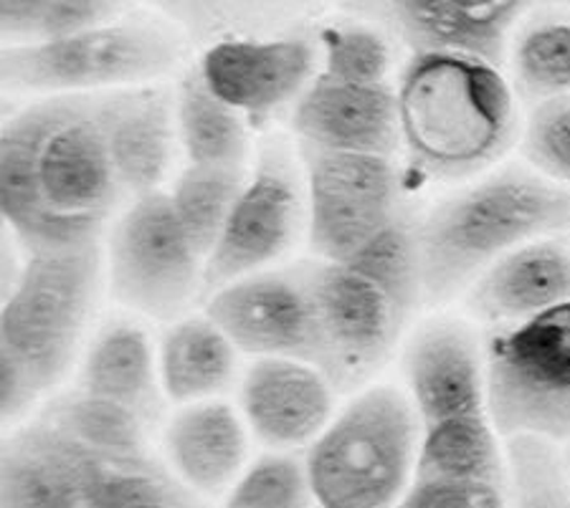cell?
I'll return each instance as SVG.
<instances>
[{
	"label": "cell",
	"mask_w": 570,
	"mask_h": 508,
	"mask_svg": "<svg viewBox=\"0 0 570 508\" xmlns=\"http://www.w3.org/2000/svg\"><path fill=\"white\" fill-rule=\"evenodd\" d=\"M320 73L347 81H391V49L365 26H335L320 36Z\"/></svg>",
	"instance_id": "cell-29"
},
{
	"label": "cell",
	"mask_w": 570,
	"mask_h": 508,
	"mask_svg": "<svg viewBox=\"0 0 570 508\" xmlns=\"http://www.w3.org/2000/svg\"><path fill=\"white\" fill-rule=\"evenodd\" d=\"M421 425L395 387H367L309 442L317 508H395L416 478Z\"/></svg>",
	"instance_id": "cell-6"
},
{
	"label": "cell",
	"mask_w": 570,
	"mask_h": 508,
	"mask_svg": "<svg viewBox=\"0 0 570 508\" xmlns=\"http://www.w3.org/2000/svg\"><path fill=\"white\" fill-rule=\"evenodd\" d=\"M570 226V192L546 175L508 168L441 200L416 223L421 286L446 301L530 240Z\"/></svg>",
	"instance_id": "cell-5"
},
{
	"label": "cell",
	"mask_w": 570,
	"mask_h": 508,
	"mask_svg": "<svg viewBox=\"0 0 570 508\" xmlns=\"http://www.w3.org/2000/svg\"><path fill=\"white\" fill-rule=\"evenodd\" d=\"M570 299V248L538 238L498 258L469 289V309L498 327L522 325Z\"/></svg>",
	"instance_id": "cell-19"
},
{
	"label": "cell",
	"mask_w": 570,
	"mask_h": 508,
	"mask_svg": "<svg viewBox=\"0 0 570 508\" xmlns=\"http://www.w3.org/2000/svg\"><path fill=\"white\" fill-rule=\"evenodd\" d=\"M130 202L107 91L46 97L3 122L0 212L29 253L99 243Z\"/></svg>",
	"instance_id": "cell-1"
},
{
	"label": "cell",
	"mask_w": 570,
	"mask_h": 508,
	"mask_svg": "<svg viewBox=\"0 0 570 508\" xmlns=\"http://www.w3.org/2000/svg\"><path fill=\"white\" fill-rule=\"evenodd\" d=\"M514 87L530 101L570 97V21L540 18L512 49Z\"/></svg>",
	"instance_id": "cell-25"
},
{
	"label": "cell",
	"mask_w": 570,
	"mask_h": 508,
	"mask_svg": "<svg viewBox=\"0 0 570 508\" xmlns=\"http://www.w3.org/2000/svg\"><path fill=\"white\" fill-rule=\"evenodd\" d=\"M508 478L512 508H570V478L553 440L508 438Z\"/></svg>",
	"instance_id": "cell-26"
},
{
	"label": "cell",
	"mask_w": 570,
	"mask_h": 508,
	"mask_svg": "<svg viewBox=\"0 0 570 508\" xmlns=\"http://www.w3.org/2000/svg\"><path fill=\"white\" fill-rule=\"evenodd\" d=\"M99 243L31 253L3 289L0 412L16 420L61 382L99 289Z\"/></svg>",
	"instance_id": "cell-4"
},
{
	"label": "cell",
	"mask_w": 570,
	"mask_h": 508,
	"mask_svg": "<svg viewBox=\"0 0 570 508\" xmlns=\"http://www.w3.org/2000/svg\"><path fill=\"white\" fill-rule=\"evenodd\" d=\"M401 145L431 180L482 172L518 137L512 89L500 67L459 51H413L399 87Z\"/></svg>",
	"instance_id": "cell-3"
},
{
	"label": "cell",
	"mask_w": 570,
	"mask_h": 508,
	"mask_svg": "<svg viewBox=\"0 0 570 508\" xmlns=\"http://www.w3.org/2000/svg\"><path fill=\"white\" fill-rule=\"evenodd\" d=\"M158 382V357L145 331L130 321H112L91 341L77 390L132 410L150 422L160 410Z\"/></svg>",
	"instance_id": "cell-21"
},
{
	"label": "cell",
	"mask_w": 570,
	"mask_h": 508,
	"mask_svg": "<svg viewBox=\"0 0 570 508\" xmlns=\"http://www.w3.org/2000/svg\"><path fill=\"white\" fill-rule=\"evenodd\" d=\"M206 317L224 329L238 352L309 362L312 317L299 269L252 273L214 291Z\"/></svg>",
	"instance_id": "cell-16"
},
{
	"label": "cell",
	"mask_w": 570,
	"mask_h": 508,
	"mask_svg": "<svg viewBox=\"0 0 570 508\" xmlns=\"http://www.w3.org/2000/svg\"><path fill=\"white\" fill-rule=\"evenodd\" d=\"M297 269L309 299V365L337 392L357 390L389 362L424 297L416 226L403 216L345 261L317 258Z\"/></svg>",
	"instance_id": "cell-2"
},
{
	"label": "cell",
	"mask_w": 570,
	"mask_h": 508,
	"mask_svg": "<svg viewBox=\"0 0 570 508\" xmlns=\"http://www.w3.org/2000/svg\"><path fill=\"white\" fill-rule=\"evenodd\" d=\"M176 63V43L155 26L105 23L51 41L6 46L3 89L46 97L142 87Z\"/></svg>",
	"instance_id": "cell-7"
},
{
	"label": "cell",
	"mask_w": 570,
	"mask_h": 508,
	"mask_svg": "<svg viewBox=\"0 0 570 508\" xmlns=\"http://www.w3.org/2000/svg\"><path fill=\"white\" fill-rule=\"evenodd\" d=\"M173 104H176V132L188 165L244 168L252 124L208 89L198 69L183 77Z\"/></svg>",
	"instance_id": "cell-23"
},
{
	"label": "cell",
	"mask_w": 570,
	"mask_h": 508,
	"mask_svg": "<svg viewBox=\"0 0 570 508\" xmlns=\"http://www.w3.org/2000/svg\"><path fill=\"white\" fill-rule=\"evenodd\" d=\"M198 73L252 127L299 101L320 71V51L302 36H226L208 46Z\"/></svg>",
	"instance_id": "cell-12"
},
{
	"label": "cell",
	"mask_w": 570,
	"mask_h": 508,
	"mask_svg": "<svg viewBox=\"0 0 570 508\" xmlns=\"http://www.w3.org/2000/svg\"><path fill=\"white\" fill-rule=\"evenodd\" d=\"M299 218V188L289 165L277 152H264L206 258L208 289L216 291L277 261L297 236Z\"/></svg>",
	"instance_id": "cell-14"
},
{
	"label": "cell",
	"mask_w": 570,
	"mask_h": 508,
	"mask_svg": "<svg viewBox=\"0 0 570 508\" xmlns=\"http://www.w3.org/2000/svg\"><path fill=\"white\" fill-rule=\"evenodd\" d=\"M337 390L302 359H256L242 382V410L264 446L287 450L315 442L327 428Z\"/></svg>",
	"instance_id": "cell-18"
},
{
	"label": "cell",
	"mask_w": 570,
	"mask_h": 508,
	"mask_svg": "<svg viewBox=\"0 0 570 508\" xmlns=\"http://www.w3.org/2000/svg\"><path fill=\"white\" fill-rule=\"evenodd\" d=\"M487 392L504 438L570 440V299L487 341Z\"/></svg>",
	"instance_id": "cell-8"
},
{
	"label": "cell",
	"mask_w": 570,
	"mask_h": 508,
	"mask_svg": "<svg viewBox=\"0 0 570 508\" xmlns=\"http://www.w3.org/2000/svg\"><path fill=\"white\" fill-rule=\"evenodd\" d=\"M102 458L46 408L3 442L0 508H97Z\"/></svg>",
	"instance_id": "cell-11"
},
{
	"label": "cell",
	"mask_w": 570,
	"mask_h": 508,
	"mask_svg": "<svg viewBox=\"0 0 570 508\" xmlns=\"http://www.w3.org/2000/svg\"><path fill=\"white\" fill-rule=\"evenodd\" d=\"M309 198V246L322 261H345L406 216L401 180L385 155L302 147Z\"/></svg>",
	"instance_id": "cell-10"
},
{
	"label": "cell",
	"mask_w": 570,
	"mask_h": 508,
	"mask_svg": "<svg viewBox=\"0 0 570 508\" xmlns=\"http://www.w3.org/2000/svg\"><path fill=\"white\" fill-rule=\"evenodd\" d=\"M395 508H508L504 484L456 478H413Z\"/></svg>",
	"instance_id": "cell-31"
},
{
	"label": "cell",
	"mask_w": 570,
	"mask_h": 508,
	"mask_svg": "<svg viewBox=\"0 0 570 508\" xmlns=\"http://www.w3.org/2000/svg\"><path fill=\"white\" fill-rule=\"evenodd\" d=\"M522 150L546 178L570 182V97L535 107L522 137Z\"/></svg>",
	"instance_id": "cell-30"
},
{
	"label": "cell",
	"mask_w": 570,
	"mask_h": 508,
	"mask_svg": "<svg viewBox=\"0 0 570 508\" xmlns=\"http://www.w3.org/2000/svg\"><path fill=\"white\" fill-rule=\"evenodd\" d=\"M244 168H208L188 165L168 192L183 228L208 258L244 188Z\"/></svg>",
	"instance_id": "cell-24"
},
{
	"label": "cell",
	"mask_w": 570,
	"mask_h": 508,
	"mask_svg": "<svg viewBox=\"0 0 570 508\" xmlns=\"http://www.w3.org/2000/svg\"><path fill=\"white\" fill-rule=\"evenodd\" d=\"M112 297L153 319H176L206 286V256L183 228L168 192H147L125 206L109 236Z\"/></svg>",
	"instance_id": "cell-9"
},
{
	"label": "cell",
	"mask_w": 570,
	"mask_h": 508,
	"mask_svg": "<svg viewBox=\"0 0 570 508\" xmlns=\"http://www.w3.org/2000/svg\"><path fill=\"white\" fill-rule=\"evenodd\" d=\"M117 11L119 0H49V8H46L39 29V39L36 41L61 39V36L81 33L97 29V26L112 23Z\"/></svg>",
	"instance_id": "cell-32"
},
{
	"label": "cell",
	"mask_w": 570,
	"mask_h": 508,
	"mask_svg": "<svg viewBox=\"0 0 570 508\" xmlns=\"http://www.w3.org/2000/svg\"><path fill=\"white\" fill-rule=\"evenodd\" d=\"M224 508H317L307 466L287 452H269L236 478Z\"/></svg>",
	"instance_id": "cell-28"
},
{
	"label": "cell",
	"mask_w": 570,
	"mask_h": 508,
	"mask_svg": "<svg viewBox=\"0 0 570 508\" xmlns=\"http://www.w3.org/2000/svg\"><path fill=\"white\" fill-rule=\"evenodd\" d=\"M158 369L173 402L214 400L234 380L236 347L210 317H188L163 335Z\"/></svg>",
	"instance_id": "cell-22"
},
{
	"label": "cell",
	"mask_w": 570,
	"mask_h": 508,
	"mask_svg": "<svg viewBox=\"0 0 570 508\" xmlns=\"http://www.w3.org/2000/svg\"><path fill=\"white\" fill-rule=\"evenodd\" d=\"M170 21L196 33L236 31L277 23L325 0H147Z\"/></svg>",
	"instance_id": "cell-27"
},
{
	"label": "cell",
	"mask_w": 570,
	"mask_h": 508,
	"mask_svg": "<svg viewBox=\"0 0 570 508\" xmlns=\"http://www.w3.org/2000/svg\"><path fill=\"white\" fill-rule=\"evenodd\" d=\"M403 375L421 432L494 422L484 357L456 321H431L419 329L403 355Z\"/></svg>",
	"instance_id": "cell-13"
},
{
	"label": "cell",
	"mask_w": 570,
	"mask_h": 508,
	"mask_svg": "<svg viewBox=\"0 0 570 508\" xmlns=\"http://www.w3.org/2000/svg\"><path fill=\"white\" fill-rule=\"evenodd\" d=\"M560 0H353L411 51H459L502 67L514 26Z\"/></svg>",
	"instance_id": "cell-15"
},
{
	"label": "cell",
	"mask_w": 570,
	"mask_h": 508,
	"mask_svg": "<svg viewBox=\"0 0 570 508\" xmlns=\"http://www.w3.org/2000/svg\"><path fill=\"white\" fill-rule=\"evenodd\" d=\"M302 147L391 157L401 145L399 94L391 81H347L317 71L294 107Z\"/></svg>",
	"instance_id": "cell-17"
},
{
	"label": "cell",
	"mask_w": 570,
	"mask_h": 508,
	"mask_svg": "<svg viewBox=\"0 0 570 508\" xmlns=\"http://www.w3.org/2000/svg\"><path fill=\"white\" fill-rule=\"evenodd\" d=\"M168 464L198 496H220L242 476L246 430L232 405L220 400L193 402L165 430Z\"/></svg>",
	"instance_id": "cell-20"
},
{
	"label": "cell",
	"mask_w": 570,
	"mask_h": 508,
	"mask_svg": "<svg viewBox=\"0 0 570 508\" xmlns=\"http://www.w3.org/2000/svg\"><path fill=\"white\" fill-rule=\"evenodd\" d=\"M563 460H566V470H568V478H570V442H568V448H566Z\"/></svg>",
	"instance_id": "cell-34"
},
{
	"label": "cell",
	"mask_w": 570,
	"mask_h": 508,
	"mask_svg": "<svg viewBox=\"0 0 570 508\" xmlns=\"http://www.w3.org/2000/svg\"><path fill=\"white\" fill-rule=\"evenodd\" d=\"M46 8L49 0H0V31L8 46L39 39Z\"/></svg>",
	"instance_id": "cell-33"
}]
</instances>
